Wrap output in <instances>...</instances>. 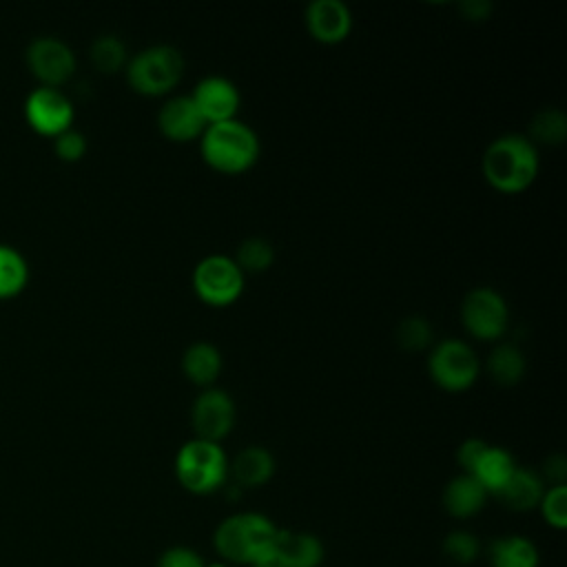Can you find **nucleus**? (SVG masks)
<instances>
[{
  "mask_svg": "<svg viewBox=\"0 0 567 567\" xmlns=\"http://www.w3.org/2000/svg\"><path fill=\"white\" fill-rule=\"evenodd\" d=\"M73 115V102L58 86L40 84L24 97V117L38 133L55 137L71 126Z\"/></svg>",
  "mask_w": 567,
  "mask_h": 567,
  "instance_id": "obj_10",
  "label": "nucleus"
},
{
  "mask_svg": "<svg viewBox=\"0 0 567 567\" xmlns=\"http://www.w3.org/2000/svg\"><path fill=\"white\" fill-rule=\"evenodd\" d=\"M538 148L520 133L494 137L481 159L487 184L501 193H520L532 186L538 175Z\"/></svg>",
  "mask_w": 567,
  "mask_h": 567,
  "instance_id": "obj_2",
  "label": "nucleus"
},
{
  "mask_svg": "<svg viewBox=\"0 0 567 567\" xmlns=\"http://www.w3.org/2000/svg\"><path fill=\"white\" fill-rule=\"evenodd\" d=\"M485 447H487V443H485L483 439H476V436H470V439H465V441L458 445V450H456V461H458V465L463 467L465 474L472 472L474 463L478 461V456L483 454Z\"/></svg>",
  "mask_w": 567,
  "mask_h": 567,
  "instance_id": "obj_32",
  "label": "nucleus"
},
{
  "mask_svg": "<svg viewBox=\"0 0 567 567\" xmlns=\"http://www.w3.org/2000/svg\"><path fill=\"white\" fill-rule=\"evenodd\" d=\"M27 62L47 86H58L75 71V53L58 35H35L27 44Z\"/></svg>",
  "mask_w": 567,
  "mask_h": 567,
  "instance_id": "obj_11",
  "label": "nucleus"
},
{
  "mask_svg": "<svg viewBox=\"0 0 567 567\" xmlns=\"http://www.w3.org/2000/svg\"><path fill=\"white\" fill-rule=\"evenodd\" d=\"M29 279L27 257L11 244L0 241V297L16 295Z\"/></svg>",
  "mask_w": 567,
  "mask_h": 567,
  "instance_id": "obj_24",
  "label": "nucleus"
},
{
  "mask_svg": "<svg viewBox=\"0 0 567 567\" xmlns=\"http://www.w3.org/2000/svg\"><path fill=\"white\" fill-rule=\"evenodd\" d=\"M175 476L190 494H210L228 478V458L219 443L190 439L175 456Z\"/></svg>",
  "mask_w": 567,
  "mask_h": 567,
  "instance_id": "obj_4",
  "label": "nucleus"
},
{
  "mask_svg": "<svg viewBox=\"0 0 567 567\" xmlns=\"http://www.w3.org/2000/svg\"><path fill=\"white\" fill-rule=\"evenodd\" d=\"M514 470H516L514 456L505 447L487 443V447L483 450V454L478 456L470 474L485 487L487 494H496L505 485V481L512 476Z\"/></svg>",
  "mask_w": 567,
  "mask_h": 567,
  "instance_id": "obj_20",
  "label": "nucleus"
},
{
  "mask_svg": "<svg viewBox=\"0 0 567 567\" xmlns=\"http://www.w3.org/2000/svg\"><path fill=\"white\" fill-rule=\"evenodd\" d=\"M458 7L467 20H485L492 11V2H487V0H465Z\"/></svg>",
  "mask_w": 567,
  "mask_h": 567,
  "instance_id": "obj_34",
  "label": "nucleus"
},
{
  "mask_svg": "<svg viewBox=\"0 0 567 567\" xmlns=\"http://www.w3.org/2000/svg\"><path fill=\"white\" fill-rule=\"evenodd\" d=\"M86 135L73 126L64 128L62 133H58L53 137V148L58 153V157L66 159V162H75L86 153Z\"/></svg>",
  "mask_w": 567,
  "mask_h": 567,
  "instance_id": "obj_30",
  "label": "nucleus"
},
{
  "mask_svg": "<svg viewBox=\"0 0 567 567\" xmlns=\"http://www.w3.org/2000/svg\"><path fill=\"white\" fill-rule=\"evenodd\" d=\"M206 563L202 560V556L190 549V547H168L159 560H157V567H204Z\"/></svg>",
  "mask_w": 567,
  "mask_h": 567,
  "instance_id": "obj_31",
  "label": "nucleus"
},
{
  "mask_svg": "<svg viewBox=\"0 0 567 567\" xmlns=\"http://www.w3.org/2000/svg\"><path fill=\"white\" fill-rule=\"evenodd\" d=\"M237 261V266L246 272H264L272 266L275 261V248L268 239L264 237H246L239 246H237V255L233 257Z\"/></svg>",
  "mask_w": 567,
  "mask_h": 567,
  "instance_id": "obj_26",
  "label": "nucleus"
},
{
  "mask_svg": "<svg viewBox=\"0 0 567 567\" xmlns=\"http://www.w3.org/2000/svg\"><path fill=\"white\" fill-rule=\"evenodd\" d=\"M545 476H547L554 485L565 483L567 463H565V456H563V454H554V456L547 458V463H545Z\"/></svg>",
  "mask_w": 567,
  "mask_h": 567,
  "instance_id": "obj_33",
  "label": "nucleus"
},
{
  "mask_svg": "<svg viewBox=\"0 0 567 567\" xmlns=\"http://www.w3.org/2000/svg\"><path fill=\"white\" fill-rule=\"evenodd\" d=\"M489 567H538L536 545L518 534L494 538L487 547Z\"/></svg>",
  "mask_w": 567,
  "mask_h": 567,
  "instance_id": "obj_21",
  "label": "nucleus"
},
{
  "mask_svg": "<svg viewBox=\"0 0 567 567\" xmlns=\"http://www.w3.org/2000/svg\"><path fill=\"white\" fill-rule=\"evenodd\" d=\"M157 126L173 142H190L204 133L206 120L188 93L173 95L159 106Z\"/></svg>",
  "mask_w": 567,
  "mask_h": 567,
  "instance_id": "obj_14",
  "label": "nucleus"
},
{
  "mask_svg": "<svg viewBox=\"0 0 567 567\" xmlns=\"http://www.w3.org/2000/svg\"><path fill=\"white\" fill-rule=\"evenodd\" d=\"M567 137V115L558 106L540 109L529 122V140L536 144L558 146Z\"/></svg>",
  "mask_w": 567,
  "mask_h": 567,
  "instance_id": "obj_23",
  "label": "nucleus"
},
{
  "mask_svg": "<svg viewBox=\"0 0 567 567\" xmlns=\"http://www.w3.org/2000/svg\"><path fill=\"white\" fill-rule=\"evenodd\" d=\"M443 549L450 560H454L458 565H470L478 556L481 545L474 534H470L465 529H456V532L447 534V538L443 540Z\"/></svg>",
  "mask_w": 567,
  "mask_h": 567,
  "instance_id": "obj_29",
  "label": "nucleus"
},
{
  "mask_svg": "<svg viewBox=\"0 0 567 567\" xmlns=\"http://www.w3.org/2000/svg\"><path fill=\"white\" fill-rule=\"evenodd\" d=\"M255 567H279V565H275V563L270 560V563H264V565H255Z\"/></svg>",
  "mask_w": 567,
  "mask_h": 567,
  "instance_id": "obj_36",
  "label": "nucleus"
},
{
  "mask_svg": "<svg viewBox=\"0 0 567 567\" xmlns=\"http://www.w3.org/2000/svg\"><path fill=\"white\" fill-rule=\"evenodd\" d=\"M224 365L221 352L210 341H193L182 354V370L188 381L197 385H213Z\"/></svg>",
  "mask_w": 567,
  "mask_h": 567,
  "instance_id": "obj_19",
  "label": "nucleus"
},
{
  "mask_svg": "<svg viewBox=\"0 0 567 567\" xmlns=\"http://www.w3.org/2000/svg\"><path fill=\"white\" fill-rule=\"evenodd\" d=\"M545 492L543 476L529 467H518L505 481V485L496 492L498 501L514 512H529L538 507Z\"/></svg>",
  "mask_w": 567,
  "mask_h": 567,
  "instance_id": "obj_16",
  "label": "nucleus"
},
{
  "mask_svg": "<svg viewBox=\"0 0 567 567\" xmlns=\"http://www.w3.org/2000/svg\"><path fill=\"white\" fill-rule=\"evenodd\" d=\"M538 507L547 525L556 529H565L567 527V485L560 483L545 489Z\"/></svg>",
  "mask_w": 567,
  "mask_h": 567,
  "instance_id": "obj_28",
  "label": "nucleus"
},
{
  "mask_svg": "<svg viewBox=\"0 0 567 567\" xmlns=\"http://www.w3.org/2000/svg\"><path fill=\"white\" fill-rule=\"evenodd\" d=\"M190 97L197 104L206 124L233 120L241 102L239 89L235 86V82L215 73L204 75L190 91Z\"/></svg>",
  "mask_w": 567,
  "mask_h": 567,
  "instance_id": "obj_12",
  "label": "nucleus"
},
{
  "mask_svg": "<svg viewBox=\"0 0 567 567\" xmlns=\"http://www.w3.org/2000/svg\"><path fill=\"white\" fill-rule=\"evenodd\" d=\"M527 370L525 352L514 343H498L487 357V372L501 385H514Z\"/></svg>",
  "mask_w": 567,
  "mask_h": 567,
  "instance_id": "obj_22",
  "label": "nucleus"
},
{
  "mask_svg": "<svg viewBox=\"0 0 567 567\" xmlns=\"http://www.w3.org/2000/svg\"><path fill=\"white\" fill-rule=\"evenodd\" d=\"M308 33L323 42L337 44L350 35L352 11L343 0H312L303 13Z\"/></svg>",
  "mask_w": 567,
  "mask_h": 567,
  "instance_id": "obj_13",
  "label": "nucleus"
},
{
  "mask_svg": "<svg viewBox=\"0 0 567 567\" xmlns=\"http://www.w3.org/2000/svg\"><path fill=\"white\" fill-rule=\"evenodd\" d=\"M91 60L102 73H115L128 62L126 44L115 33H102L91 42Z\"/></svg>",
  "mask_w": 567,
  "mask_h": 567,
  "instance_id": "obj_25",
  "label": "nucleus"
},
{
  "mask_svg": "<svg viewBox=\"0 0 567 567\" xmlns=\"http://www.w3.org/2000/svg\"><path fill=\"white\" fill-rule=\"evenodd\" d=\"M184 73V55L173 44H151L126 62V80L135 93L164 95Z\"/></svg>",
  "mask_w": 567,
  "mask_h": 567,
  "instance_id": "obj_5",
  "label": "nucleus"
},
{
  "mask_svg": "<svg viewBox=\"0 0 567 567\" xmlns=\"http://www.w3.org/2000/svg\"><path fill=\"white\" fill-rule=\"evenodd\" d=\"M244 270L237 261L224 252H213L202 257L193 268V290L195 295L215 308L230 306L244 292Z\"/></svg>",
  "mask_w": 567,
  "mask_h": 567,
  "instance_id": "obj_6",
  "label": "nucleus"
},
{
  "mask_svg": "<svg viewBox=\"0 0 567 567\" xmlns=\"http://www.w3.org/2000/svg\"><path fill=\"white\" fill-rule=\"evenodd\" d=\"M199 151L204 162L219 173H244L259 157V137L241 120H224L206 124L199 135Z\"/></svg>",
  "mask_w": 567,
  "mask_h": 567,
  "instance_id": "obj_3",
  "label": "nucleus"
},
{
  "mask_svg": "<svg viewBox=\"0 0 567 567\" xmlns=\"http://www.w3.org/2000/svg\"><path fill=\"white\" fill-rule=\"evenodd\" d=\"M485 487L472 476L461 472L443 489V507L454 518H470L478 514L487 501Z\"/></svg>",
  "mask_w": 567,
  "mask_h": 567,
  "instance_id": "obj_18",
  "label": "nucleus"
},
{
  "mask_svg": "<svg viewBox=\"0 0 567 567\" xmlns=\"http://www.w3.org/2000/svg\"><path fill=\"white\" fill-rule=\"evenodd\" d=\"M396 343L408 352H419L432 343V323L423 315H408L396 326Z\"/></svg>",
  "mask_w": 567,
  "mask_h": 567,
  "instance_id": "obj_27",
  "label": "nucleus"
},
{
  "mask_svg": "<svg viewBox=\"0 0 567 567\" xmlns=\"http://www.w3.org/2000/svg\"><path fill=\"white\" fill-rule=\"evenodd\" d=\"M237 487H259L275 474V456L264 445H248L228 465Z\"/></svg>",
  "mask_w": 567,
  "mask_h": 567,
  "instance_id": "obj_17",
  "label": "nucleus"
},
{
  "mask_svg": "<svg viewBox=\"0 0 567 567\" xmlns=\"http://www.w3.org/2000/svg\"><path fill=\"white\" fill-rule=\"evenodd\" d=\"M190 425L195 439L219 443L235 427V401L233 396L215 385L204 388L190 408Z\"/></svg>",
  "mask_w": 567,
  "mask_h": 567,
  "instance_id": "obj_9",
  "label": "nucleus"
},
{
  "mask_svg": "<svg viewBox=\"0 0 567 567\" xmlns=\"http://www.w3.org/2000/svg\"><path fill=\"white\" fill-rule=\"evenodd\" d=\"M204 567H230L228 563H210V565H204Z\"/></svg>",
  "mask_w": 567,
  "mask_h": 567,
  "instance_id": "obj_35",
  "label": "nucleus"
},
{
  "mask_svg": "<svg viewBox=\"0 0 567 567\" xmlns=\"http://www.w3.org/2000/svg\"><path fill=\"white\" fill-rule=\"evenodd\" d=\"M277 527L272 520L259 512H239L226 516L215 534L213 545L224 563L237 565H264L272 560V543Z\"/></svg>",
  "mask_w": 567,
  "mask_h": 567,
  "instance_id": "obj_1",
  "label": "nucleus"
},
{
  "mask_svg": "<svg viewBox=\"0 0 567 567\" xmlns=\"http://www.w3.org/2000/svg\"><path fill=\"white\" fill-rule=\"evenodd\" d=\"M427 370L439 388L447 392H463L478 379L481 361L470 343L450 337L430 350Z\"/></svg>",
  "mask_w": 567,
  "mask_h": 567,
  "instance_id": "obj_7",
  "label": "nucleus"
},
{
  "mask_svg": "<svg viewBox=\"0 0 567 567\" xmlns=\"http://www.w3.org/2000/svg\"><path fill=\"white\" fill-rule=\"evenodd\" d=\"M323 545L315 534L277 529L272 543V563L279 567H319Z\"/></svg>",
  "mask_w": 567,
  "mask_h": 567,
  "instance_id": "obj_15",
  "label": "nucleus"
},
{
  "mask_svg": "<svg viewBox=\"0 0 567 567\" xmlns=\"http://www.w3.org/2000/svg\"><path fill=\"white\" fill-rule=\"evenodd\" d=\"M461 321L472 337L494 341L507 330L509 306L496 288L476 286L461 301Z\"/></svg>",
  "mask_w": 567,
  "mask_h": 567,
  "instance_id": "obj_8",
  "label": "nucleus"
}]
</instances>
